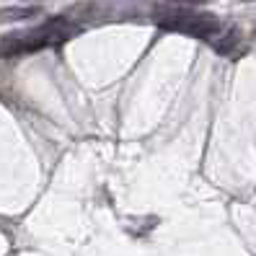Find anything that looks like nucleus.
I'll list each match as a JSON object with an SVG mask.
<instances>
[{
  "label": "nucleus",
  "mask_w": 256,
  "mask_h": 256,
  "mask_svg": "<svg viewBox=\"0 0 256 256\" xmlns=\"http://www.w3.org/2000/svg\"><path fill=\"white\" fill-rule=\"evenodd\" d=\"M238 44H240V32H238V28H228V32H222L220 36H215V39H212L215 52H218V54H222V57H230V54L236 52Z\"/></svg>",
  "instance_id": "2"
},
{
  "label": "nucleus",
  "mask_w": 256,
  "mask_h": 256,
  "mask_svg": "<svg viewBox=\"0 0 256 256\" xmlns=\"http://www.w3.org/2000/svg\"><path fill=\"white\" fill-rule=\"evenodd\" d=\"M158 24L166 32H178V34L197 36V39H210L220 32L218 18L210 16V13H168Z\"/></svg>",
  "instance_id": "1"
},
{
  "label": "nucleus",
  "mask_w": 256,
  "mask_h": 256,
  "mask_svg": "<svg viewBox=\"0 0 256 256\" xmlns=\"http://www.w3.org/2000/svg\"><path fill=\"white\" fill-rule=\"evenodd\" d=\"M36 8H6V10H0V21H18V18H26V16H34Z\"/></svg>",
  "instance_id": "3"
}]
</instances>
